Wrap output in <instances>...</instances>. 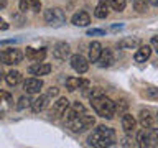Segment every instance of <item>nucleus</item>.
<instances>
[{
    "mask_svg": "<svg viewBox=\"0 0 158 148\" xmlns=\"http://www.w3.org/2000/svg\"><path fill=\"white\" fill-rule=\"evenodd\" d=\"M43 87V81L41 79H27L23 84V89H25V92L27 94H35V92H40V89Z\"/></svg>",
    "mask_w": 158,
    "mask_h": 148,
    "instance_id": "obj_10",
    "label": "nucleus"
},
{
    "mask_svg": "<svg viewBox=\"0 0 158 148\" xmlns=\"http://www.w3.org/2000/svg\"><path fill=\"white\" fill-rule=\"evenodd\" d=\"M44 20L51 27H61L66 23V15L61 8H49L44 12Z\"/></svg>",
    "mask_w": 158,
    "mask_h": 148,
    "instance_id": "obj_5",
    "label": "nucleus"
},
{
    "mask_svg": "<svg viewBox=\"0 0 158 148\" xmlns=\"http://www.w3.org/2000/svg\"><path fill=\"white\" fill-rule=\"evenodd\" d=\"M48 96H49V97H54V96H58V89H56V87H51V89L48 91Z\"/></svg>",
    "mask_w": 158,
    "mask_h": 148,
    "instance_id": "obj_34",
    "label": "nucleus"
},
{
    "mask_svg": "<svg viewBox=\"0 0 158 148\" xmlns=\"http://www.w3.org/2000/svg\"><path fill=\"white\" fill-rule=\"evenodd\" d=\"M102 89L101 87H96V89H92L91 91V94H89V97H97V96H102Z\"/></svg>",
    "mask_w": 158,
    "mask_h": 148,
    "instance_id": "obj_32",
    "label": "nucleus"
},
{
    "mask_svg": "<svg viewBox=\"0 0 158 148\" xmlns=\"http://www.w3.org/2000/svg\"><path fill=\"white\" fill-rule=\"evenodd\" d=\"M84 112H86V109H84L82 104L74 102V104H73V107H71V109L68 107V110H66V120H68V118H71V117L79 115V113H84Z\"/></svg>",
    "mask_w": 158,
    "mask_h": 148,
    "instance_id": "obj_22",
    "label": "nucleus"
},
{
    "mask_svg": "<svg viewBox=\"0 0 158 148\" xmlns=\"http://www.w3.org/2000/svg\"><path fill=\"white\" fill-rule=\"evenodd\" d=\"M153 122H155V118H153V115L150 113V110H142L140 112V125L143 128H150L153 127Z\"/></svg>",
    "mask_w": 158,
    "mask_h": 148,
    "instance_id": "obj_19",
    "label": "nucleus"
},
{
    "mask_svg": "<svg viewBox=\"0 0 158 148\" xmlns=\"http://www.w3.org/2000/svg\"><path fill=\"white\" fill-rule=\"evenodd\" d=\"M7 7V0H0V10Z\"/></svg>",
    "mask_w": 158,
    "mask_h": 148,
    "instance_id": "obj_36",
    "label": "nucleus"
},
{
    "mask_svg": "<svg viewBox=\"0 0 158 148\" xmlns=\"http://www.w3.org/2000/svg\"><path fill=\"white\" fill-rule=\"evenodd\" d=\"M94 15H96L97 18H107L109 15V3L106 0H101V2L97 3L96 10H94Z\"/></svg>",
    "mask_w": 158,
    "mask_h": 148,
    "instance_id": "obj_21",
    "label": "nucleus"
},
{
    "mask_svg": "<svg viewBox=\"0 0 158 148\" xmlns=\"http://www.w3.org/2000/svg\"><path fill=\"white\" fill-rule=\"evenodd\" d=\"M84 79H79V77H68L66 79V86L69 91H76V89H81V84H82Z\"/></svg>",
    "mask_w": 158,
    "mask_h": 148,
    "instance_id": "obj_24",
    "label": "nucleus"
},
{
    "mask_svg": "<svg viewBox=\"0 0 158 148\" xmlns=\"http://www.w3.org/2000/svg\"><path fill=\"white\" fill-rule=\"evenodd\" d=\"M48 101H49V96L48 94H44V96H40L38 99H35V101L31 102V109H33V112H41L46 109L48 105Z\"/></svg>",
    "mask_w": 158,
    "mask_h": 148,
    "instance_id": "obj_17",
    "label": "nucleus"
},
{
    "mask_svg": "<svg viewBox=\"0 0 158 148\" xmlns=\"http://www.w3.org/2000/svg\"><path fill=\"white\" fill-rule=\"evenodd\" d=\"M71 66H73L74 71H77L79 74H84L89 69V63L82 54H74L71 58Z\"/></svg>",
    "mask_w": 158,
    "mask_h": 148,
    "instance_id": "obj_8",
    "label": "nucleus"
},
{
    "mask_svg": "<svg viewBox=\"0 0 158 148\" xmlns=\"http://www.w3.org/2000/svg\"><path fill=\"white\" fill-rule=\"evenodd\" d=\"M101 53H102V44L99 41H92L91 46H89V61H91V63H97Z\"/></svg>",
    "mask_w": 158,
    "mask_h": 148,
    "instance_id": "obj_13",
    "label": "nucleus"
},
{
    "mask_svg": "<svg viewBox=\"0 0 158 148\" xmlns=\"http://www.w3.org/2000/svg\"><path fill=\"white\" fill-rule=\"evenodd\" d=\"M152 46L155 48V51L158 53V36H153L152 38Z\"/></svg>",
    "mask_w": 158,
    "mask_h": 148,
    "instance_id": "obj_33",
    "label": "nucleus"
},
{
    "mask_svg": "<svg viewBox=\"0 0 158 148\" xmlns=\"http://www.w3.org/2000/svg\"><path fill=\"white\" fill-rule=\"evenodd\" d=\"M73 25H76V27H87L89 23H91V17H89V13L86 12H77L73 15Z\"/></svg>",
    "mask_w": 158,
    "mask_h": 148,
    "instance_id": "obj_12",
    "label": "nucleus"
},
{
    "mask_svg": "<svg viewBox=\"0 0 158 148\" xmlns=\"http://www.w3.org/2000/svg\"><path fill=\"white\" fill-rule=\"evenodd\" d=\"M94 123H96L94 115H87L86 112L79 113L76 117L68 118V127L71 128L73 132H82V130H86V128H91Z\"/></svg>",
    "mask_w": 158,
    "mask_h": 148,
    "instance_id": "obj_3",
    "label": "nucleus"
},
{
    "mask_svg": "<svg viewBox=\"0 0 158 148\" xmlns=\"http://www.w3.org/2000/svg\"><path fill=\"white\" fill-rule=\"evenodd\" d=\"M51 71V66H49L48 63H35L31 66L28 68V72L30 74H35V76H44V74H48Z\"/></svg>",
    "mask_w": 158,
    "mask_h": 148,
    "instance_id": "obj_9",
    "label": "nucleus"
},
{
    "mask_svg": "<svg viewBox=\"0 0 158 148\" xmlns=\"http://www.w3.org/2000/svg\"><path fill=\"white\" fill-rule=\"evenodd\" d=\"M0 102H12V96L7 91H0Z\"/></svg>",
    "mask_w": 158,
    "mask_h": 148,
    "instance_id": "obj_30",
    "label": "nucleus"
},
{
    "mask_svg": "<svg viewBox=\"0 0 158 148\" xmlns=\"http://www.w3.org/2000/svg\"><path fill=\"white\" fill-rule=\"evenodd\" d=\"M33 8V0H20V10L27 12V10Z\"/></svg>",
    "mask_w": 158,
    "mask_h": 148,
    "instance_id": "obj_28",
    "label": "nucleus"
},
{
    "mask_svg": "<svg viewBox=\"0 0 158 148\" xmlns=\"http://www.w3.org/2000/svg\"><path fill=\"white\" fill-rule=\"evenodd\" d=\"M150 5H158V0H147Z\"/></svg>",
    "mask_w": 158,
    "mask_h": 148,
    "instance_id": "obj_37",
    "label": "nucleus"
},
{
    "mask_svg": "<svg viewBox=\"0 0 158 148\" xmlns=\"http://www.w3.org/2000/svg\"><path fill=\"white\" fill-rule=\"evenodd\" d=\"M0 30H8V23H5L2 18H0Z\"/></svg>",
    "mask_w": 158,
    "mask_h": 148,
    "instance_id": "obj_35",
    "label": "nucleus"
},
{
    "mask_svg": "<svg viewBox=\"0 0 158 148\" xmlns=\"http://www.w3.org/2000/svg\"><path fill=\"white\" fill-rule=\"evenodd\" d=\"M135 125H137V122H135V118H133L130 113H123L122 115V128L125 130L127 133H130L135 130Z\"/></svg>",
    "mask_w": 158,
    "mask_h": 148,
    "instance_id": "obj_18",
    "label": "nucleus"
},
{
    "mask_svg": "<svg viewBox=\"0 0 158 148\" xmlns=\"http://www.w3.org/2000/svg\"><path fill=\"white\" fill-rule=\"evenodd\" d=\"M127 5V0H110V7L115 10V12H122Z\"/></svg>",
    "mask_w": 158,
    "mask_h": 148,
    "instance_id": "obj_27",
    "label": "nucleus"
},
{
    "mask_svg": "<svg viewBox=\"0 0 158 148\" xmlns=\"http://www.w3.org/2000/svg\"><path fill=\"white\" fill-rule=\"evenodd\" d=\"M5 81H7L8 86H17V84L22 81V74L18 71H10L7 76H5Z\"/></svg>",
    "mask_w": 158,
    "mask_h": 148,
    "instance_id": "obj_23",
    "label": "nucleus"
},
{
    "mask_svg": "<svg viewBox=\"0 0 158 148\" xmlns=\"http://www.w3.org/2000/svg\"><path fill=\"white\" fill-rule=\"evenodd\" d=\"M68 107H69V101L66 97H61L59 101H56L53 104L51 109H49V117H51V118H59L61 115L66 113Z\"/></svg>",
    "mask_w": 158,
    "mask_h": 148,
    "instance_id": "obj_7",
    "label": "nucleus"
},
{
    "mask_svg": "<svg viewBox=\"0 0 158 148\" xmlns=\"http://www.w3.org/2000/svg\"><path fill=\"white\" fill-rule=\"evenodd\" d=\"M150 54H152V48L150 46H147V44H143V46H140L137 49V53H135V61L137 63H145L148 58H150Z\"/></svg>",
    "mask_w": 158,
    "mask_h": 148,
    "instance_id": "obj_16",
    "label": "nucleus"
},
{
    "mask_svg": "<svg viewBox=\"0 0 158 148\" xmlns=\"http://www.w3.org/2000/svg\"><path fill=\"white\" fill-rule=\"evenodd\" d=\"M133 8H135L138 13H145L148 10V2L147 0H133Z\"/></svg>",
    "mask_w": 158,
    "mask_h": 148,
    "instance_id": "obj_25",
    "label": "nucleus"
},
{
    "mask_svg": "<svg viewBox=\"0 0 158 148\" xmlns=\"http://www.w3.org/2000/svg\"><path fill=\"white\" fill-rule=\"evenodd\" d=\"M31 105V101H30V97H22L18 101V104H17V109H20V110H22V109H25V107H30Z\"/></svg>",
    "mask_w": 158,
    "mask_h": 148,
    "instance_id": "obj_29",
    "label": "nucleus"
},
{
    "mask_svg": "<svg viewBox=\"0 0 158 148\" xmlns=\"http://www.w3.org/2000/svg\"><path fill=\"white\" fill-rule=\"evenodd\" d=\"M89 36H96V35H106V31L104 30H97V28H92V30H89L87 31Z\"/></svg>",
    "mask_w": 158,
    "mask_h": 148,
    "instance_id": "obj_31",
    "label": "nucleus"
},
{
    "mask_svg": "<svg viewBox=\"0 0 158 148\" xmlns=\"http://www.w3.org/2000/svg\"><path fill=\"white\" fill-rule=\"evenodd\" d=\"M156 122H158V113H156Z\"/></svg>",
    "mask_w": 158,
    "mask_h": 148,
    "instance_id": "obj_39",
    "label": "nucleus"
},
{
    "mask_svg": "<svg viewBox=\"0 0 158 148\" xmlns=\"http://www.w3.org/2000/svg\"><path fill=\"white\" fill-rule=\"evenodd\" d=\"M53 54L58 59H66L69 56V44L68 43H58L53 49Z\"/></svg>",
    "mask_w": 158,
    "mask_h": 148,
    "instance_id": "obj_14",
    "label": "nucleus"
},
{
    "mask_svg": "<svg viewBox=\"0 0 158 148\" xmlns=\"http://www.w3.org/2000/svg\"><path fill=\"white\" fill-rule=\"evenodd\" d=\"M115 142H117V137H115L114 128L106 127V125H101V127H97L96 130H92V133L87 138L89 145L96 146V148L112 146V145H115Z\"/></svg>",
    "mask_w": 158,
    "mask_h": 148,
    "instance_id": "obj_1",
    "label": "nucleus"
},
{
    "mask_svg": "<svg viewBox=\"0 0 158 148\" xmlns=\"http://www.w3.org/2000/svg\"><path fill=\"white\" fill-rule=\"evenodd\" d=\"M91 105L96 110L97 115H101L104 118H114V115L117 112L115 102L110 101L109 97H106L104 94L102 96H97V97H91Z\"/></svg>",
    "mask_w": 158,
    "mask_h": 148,
    "instance_id": "obj_2",
    "label": "nucleus"
},
{
    "mask_svg": "<svg viewBox=\"0 0 158 148\" xmlns=\"http://www.w3.org/2000/svg\"><path fill=\"white\" fill-rule=\"evenodd\" d=\"M142 94L147 99H158V89L156 87H145Z\"/></svg>",
    "mask_w": 158,
    "mask_h": 148,
    "instance_id": "obj_26",
    "label": "nucleus"
},
{
    "mask_svg": "<svg viewBox=\"0 0 158 148\" xmlns=\"http://www.w3.org/2000/svg\"><path fill=\"white\" fill-rule=\"evenodd\" d=\"M22 59H23V53L20 51V49H15V48L3 49V51L0 53V61H2L3 64H8V66L18 64Z\"/></svg>",
    "mask_w": 158,
    "mask_h": 148,
    "instance_id": "obj_6",
    "label": "nucleus"
},
{
    "mask_svg": "<svg viewBox=\"0 0 158 148\" xmlns=\"http://www.w3.org/2000/svg\"><path fill=\"white\" fill-rule=\"evenodd\" d=\"M25 54H27L28 59H31V61H35V63H40V61H43V59H44V56H46V51H44V48H41V49L27 48Z\"/></svg>",
    "mask_w": 158,
    "mask_h": 148,
    "instance_id": "obj_11",
    "label": "nucleus"
},
{
    "mask_svg": "<svg viewBox=\"0 0 158 148\" xmlns=\"http://www.w3.org/2000/svg\"><path fill=\"white\" fill-rule=\"evenodd\" d=\"M137 46H140V39L138 38H123L118 41V48L122 49H133Z\"/></svg>",
    "mask_w": 158,
    "mask_h": 148,
    "instance_id": "obj_20",
    "label": "nucleus"
},
{
    "mask_svg": "<svg viewBox=\"0 0 158 148\" xmlns=\"http://www.w3.org/2000/svg\"><path fill=\"white\" fill-rule=\"evenodd\" d=\"M138 142L142 146H156L158 145V130L156 128H143L138 133Z\"/></svg>",
    "mask_w": 158,
    "mask_h": 148,
    "instance_id": "obj_4",
    "label": "nucleus"
},
{
    "mask_svg": "<svg viewBox=\"0 0 158 148\" xmlns=\"http://www.w3.org/2000/svg\"><path fill=\"white\" fill-rule=\"evenodd\" d=\"M2 76H3V72H2V66H0V81H2Z\"/></svg>",
    "mask_w": 158,
    "mask_h": 148,
    "instance_id": "obj_38",
    "label": "nucleus"
},
{
    "mask_svg": "<svg viewBox=\"0 0 158 148\" xmlns=\"http://www.w3.org/2000/svg\"><path fill=\"white\" fill-rule=\"evenodd\" d=\"M112 61H114V56H112V51L110 49H102V53H101V56H99V59H97V63H99V66L101 68H109L112 64Z\"/></svg>",
    "mask_w": 158,
    "mask_h": 148,
    "instance_id": "obj_15",
    "label": "nucleus"
}]
</instances>
